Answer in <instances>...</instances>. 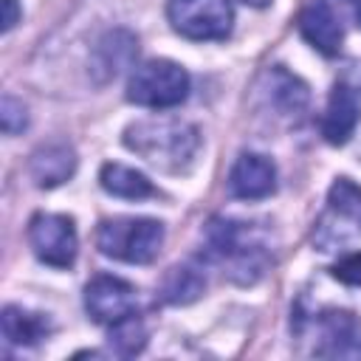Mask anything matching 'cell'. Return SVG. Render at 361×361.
<instances>
[{"instance_id": "6da1fadb", "label": "cell", "mask_w": 361, "mask_h": 361, "mask_svg": "<svg viewBox=\"0 0 361 361\" xmlns=\"http://www.w3.org/2000/svg\"><path fill=\"white\" fill-rule=\"evenodd\" d=\"M124 147L164 172H186L200 149V133L183 118H141L124 130Z\"/></svg>"}, {"instance_id": "7a4b0ae2", "label": "cell", "mask_w": 361, "mask_h": 361, "mask_svg": "<svg viewBox=\"0 0 361 361\" xmlns=\"http://www.w3.org/2000/svg\"><path fill=\"white\" fill-rule=\"evenodd\" d=\"M206 248L209 257L223 265V274L240 285L257 282L268 268V251L259 234L240 220L214 217L206 226Z\"/></svg>"}, {"instance_id": "3957f363", "label": "cell", "mask_w": 361, "mask_h": 361, "mask_svg": "<svg viewBox=\"0 0 361 361\" xmlns=\"http://www.w3.org/2000/svg\"><path fill=\"white\" fill-rule=\"evenodd\" d=\"M361 237V186L350 178H336L322 214L313 223L310 243L316 251H341Z\"/></svg>"}, {"instance_id": "277c9868", "label": "cell", "mask_w": 361, "mask_h": 361, "mask_svg": "<svg viewBox=\"0 0 361 361\" xmlns=\"http://www.w3.org/2000/svg\"><path fill=\"white\" fill-rule=\"evenodd\" d=\"M164 237H166L164 223L152 217H113L99 226L96 245L104 257L133 265H147L158 257Z\"/></svg>"}, {"instance_id": "5b68a950", "label": "cell", "mask_w": 361, "mask_h": 361, "mask_svg": "<svg viewBox=\"0 0 361 361\" xmlns=\"http://www.w3.org/2000/svg\"><path fill=\"white\" fill-rule=\"evenodd\" d=\"M189 96V73L172 62V59H147L141 62L130 82H127V99L138 107H175Z\"/></svg>"}, {"instance_id": "8992f818", "label": "cell", "mask_w": 361, "mask_h": 361, "mask_svg": "<svg viewBox=\"0 0 361 361\" xmlns=\"http://www.w3.org/2000/svg\"><path fill=\"white\" fill-rule=\"evenodd\" d=\"M166 17L180 37L206 42L226 39L231 34L234 8L231 0H169Z\"/></svg>"}, {"instance_id": "52a82bcc", "label": "cell", "mask_w": 361, "mask_h": 361, "mask_svg": "<svg viewBox=\"0 0 361 361\" xmlns=\"http://www.w3.org/2000/svg\"><path fill=\"white\" fill-rule=\"evenodd\" d=\"M28 243L37 259L51 268H71L79 251L76 226L68 214H34L28 223Z\"/></svg>"}, {"instance_id": "ba28073f", "label": "cell", "mask_w": 361, "mask_h": 361, "mask_svg": "<svg viewBox=\"0 0 361 361\" xmlns=\"http://www.w3.org/2000/svg\"><path fill=\"white\" fill-rule=\"evenodd\" d=\"M135 307H138V290L113 274H99L85 285V310L96 324L110 327L133 316Z\"/></svg>"}, {"instance_id": "9c48e42d", "label": "cell", "mask_w": 361, "mask_h": 361, "mask_svg": "<svg viewBox=\"0 0 361 361\" xmlns=\"http://www.w3.org/2000/svg\"><path fill=\"white\" fill-rule=\"evenodd\" d=\"M316 355L361 358V319L353 310L327 307L316 319Z\"/></svg>"}, {"instance_id": "30bf717a", "label": "cell", "mask_w": 361, "mask_h": 361, "mask_svg": "<svg viewBox=\"0 0 361 361\" xmlns=\"http://www.w3.org/2000/svg\"><path fill=\"white\" fill-rule=\"evenodd\" d=\"M361 121V96L355 87H350L347 82H336L327 110L322 116V135L327 144L341 147L350 141V135L355 133Z\"/></svg>"}, {"instance_id": "8fae6325", "label": "cell", "mask_w": 361, "mask_h": 361, "mask_svg": "<svg viewBox=\"0 0 361 361\" xmlns=\"http://www.w3.org/2000/svg\"><path fill=\"white\" fill-rule=\"evenodd\" d=\"M276 189V169L265 155L243 152L228 172V192L240 200H259Z\"/></svg>"}, {"instance_id": "7c38bea8", "label": "cell", "mask_w": 361, "mask_h": 361, "mask_svg": "<svg viewBox=\"0 0 361 361\" xmlns=\"http://www.w3.org/2000/svg\"><path fill=\"white\" fill-rule=\"evenodd\" d=\"M299 34L324 56H336L344 42V28L338 14L327 0H313L299 14Z\"/></svg>"}, {"instance_id": "4fadbf2b", "label": "cell", "mask_w": 361, "mask_h": 361, "mask_svg": "<svg viewBox=\"0 0 361 361\" xmlns=\"http://www.w3.org/2000/svg\"><path fill=\"white\" fill-rule=\"evenodd\" d=\"M28 169H31V178H34L37 186L54 189V186L65 183L76 172V152L65 141H54V144L37 147L34 155H31Z\"/></svg>"}, {"instance_id": "5bb4252c", "label": "cell", "mask_w": 361, "mask_h": 361, "mask_svg": "<svg viewBox=\"0 0 361 361\" xmlns=\"http://www.w3.org/2000/svg\"><path fill=\"white\" fill-rule=\"evenodd\" d=\"M262 93H265L268 104L276 107L282 116L302 113L307 107V99H310L307 85L299 76H293L290 71L279 68V65L271 68V71H265V76H262Z\"/></svg>"}, {"instance_id": "9a60e30c", "label": "cell", "mask_w": 361, "mask_h": 361, "mask_svg": "<svg viewBox=\"0 0 361 361\" xmlns=\"http://www.w3.org/2000/svg\"><path fill=\"white\" fill-rule=\"evenodd\" d=\"M0 322H3V336L17 347H34L54 330L45 313H31L20 305H6Z\"/></svg>"}, {"instance_id": "2e32d148", "label": "cell", "mask_w": 361, "mask_h": 361, "mask_svg": "<svg viewBox=\"0 0 361 361\" xmlns=\"http://www.w3.org/2000/svg\"><path fill=\"white\" fill-rule=\"evenodd\" d=\"M138 51V39L124 31V28H116V31H107L99 45H96V71H102V79H113L121 68H127L133 62Z\"/></svg>"}, {"instance_id": "e0dca14e", "label": "cell", "mask_w": 361, "mask_h": 361, "mask_svg": "<svg viewBox=\"0 0 361 361\" xmlns=\"http://www.w3.org/2000/svg\"><path fill=\"white\" fill-rule=\"evenodd\" d=\"M99 183L104 192H110L116 197H127V200H141V197L155 195V186L144 172L124 166V164H113V161L102 166Z\"/></svg>"}, {"instance_id": "ac0fdd59", "label": "cell", "mask_w": 361, "mask_h": 361, "mask_svg": "<svg viewBox=\"0 0 361 361\" xmlns=\"http://www.w3.org/2000/svg\"><path fill=\"white\" fill-rule=\"evenodd\" d=\"M206 290V276L195 265H175L161 282V299L169 305H189Z\"/></svg>"}, {"instance_id": "d6986e66", "label": "cell", "mask_w": 361, "mask_h": 361, "mask_svg": "<svg viewBox=\"0 0 361 361\" xmlns=\"http://www.w3.org/2000/svg\"><path fill=\"white\" fill-rule=\"evenodd\" d=\"M107 341H110V347H113L118 355L130 358V355H135V353L144 350V344H147V327H144V322L133 313V316H127V319L110 324V338H107Z\"/></svg>"}, {"instance_id": "ffe728a7", "label": "cell", "mask_w": 361, "mask_h": 361, "mask_svg": "<svg viewBox=\"0 0 361 361\" xmlns=\"http://www.w3.org/2000/svg\"><path fill=\"white\" fill-rule=\"evenodd\" d=\"M0 124H3V133L6 135H17L28 127V110L20 99L14 96H3V104H0Z\"/></svg>"}, {"instance_id": "44dd1931", "label": "cell", "mask_w": 361, "mask_h": 361, "mask_svg": "<svg viewBox=\"0 0 361 361\" xmlns=\"http://www.w3.org/2000/svg\"><path fill=\"white\" fill-rule=\"evenodd\" d=\"M333 276L338 282H344V285H361V251L338 259L333 265Z\"/></svg>"}, {"instance_id": "7402d4cb", "label": "cell", "mask_w": 361, "mask_h": 361, "mask_svg": "<svg viewBox=\"0 0 361 361\" xmlns=\"http://www.w3.org/2000/svg\"><path fill=\"white\" fill-rule=\"evenodd\" d=\"M23 11L17 6V0H3V31H11L17 23H20Z\"/></svg>"}, {"instance_id": "603a6c76", "label": "cell", "mask_w": 361, "mask_h": 361, "mask_svg": "<svg viewBox=\"0 0 361 361\" xmlns=\"http://www.w3.org/2000/svg\"><path fill=\"white\" fill-rule=\"evenodd\" d=\"M350 3V8H353V17H355V23L361 25V0H347Z\"/></svg>"}, {"instance_id": "cb8c5ba5", "label": "cell", "mask_w": 361, "mask_h": 361, "mask_svg": "<svg viewBox=\"0 0 361 361\" xmlns=\"http://www.w3.org/2000/svg\"><path fill=\"white\" fill-rule=\"evenodd\" d=\"M243 3H245V6H254V8H265L271 0H243Z\"/></svg>"}]
</instances>
